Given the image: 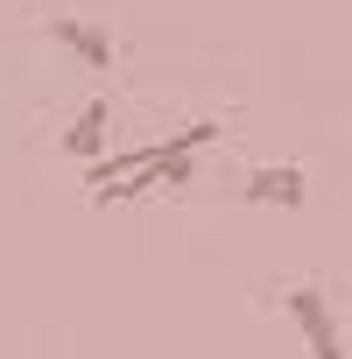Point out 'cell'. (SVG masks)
<instances>
[{
  "instance_id": "obj_1",
  "label": "cell",
  "mask_w": 352,
  "mask_h": 359,
  "mask_svg": "<svg viewBox=\"0 0 352 359\" xmlns=\"http://www.w3.org/2000/svg\"><path fill=\"white\" fill-rule=\"evenodd\" d=\"M205 141H219V120H198V127L169 134V141H155V148H113L106 162L85 169V191H92L99 205H113V198H148V191H169V184H191Z\"/></svg>"
},
{
  "instance_id": "obj_2",
  "label": "cell",
  "mask_w": 352,
  "mask_h": 359,
  "mask_svg": "<svg viewBox=\"0 0 352 359\" xmlns=\"http://www.w3.org/2000/svg\"><path fill=\"white\" fill-rule=\"evenodd\" d=\"M282 317L303 331L310 359H345V338H338V303H331L317 282H289V289H282Z\"/></svg>"
},
{
  "instance_id": "obj_3",
  "label": "cell",
  "mask_w": 352,
  "mask_h": 359,
  "mask_svg": "<svg viewBox=\"0 0 352 359\" xmlns=\"http://www.w3.org/2000/svg\"><path fill=\"white\" fill-rule=\"evenodd\" d=\"M240 198H247V205H282V212H303V198H310V176H303L296 162H261V169H247Z\"/></svg>"
},
{
  "instance_id": "obj_4",
  "label": "cell",
  "mask_w": 352,
  "mask_h": 359,
  "mask_svg": "<svg viewBox=\"0 0 352 359\" xmlns=\"http://www.w3.org/2000/svg\"><path fill=\"white\" fill-rule=\"evenodd\" d=\"M43 29H50V36H57V43H64V50H71L85 71H113V36H106L99 22H78V15H50Z\"/></svg>"
},
{
  "instance_id": "obj_5",
  "label": "cell",
  "mask_w": 352,
  "mask_h": 359,
  "mask_svg": "<svg viewBox=\"0 0 352 359\" xmlns=\"http://www.w3.org/2000/svg\"><path fill=\"white\" fill-rule=\"evenodd\" d=\"M106 127H113V106H106V99H85V106H78V120L64 127V148L92 169V162H106V141H113Z\"/></svg>"
}]
</instances>
